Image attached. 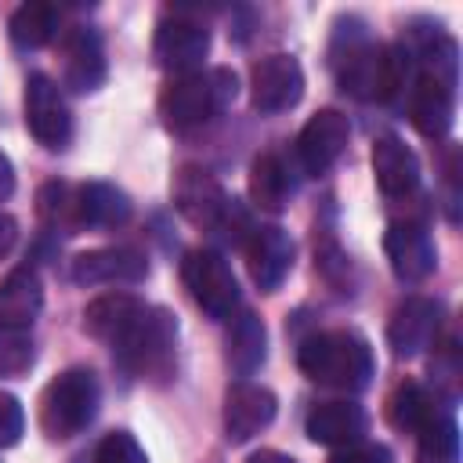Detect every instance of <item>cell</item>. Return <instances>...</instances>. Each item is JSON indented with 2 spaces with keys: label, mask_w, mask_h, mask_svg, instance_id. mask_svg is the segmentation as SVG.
Returning <instances> with one entry per match:
<instances>
[{
  "label": "cell",
  "mask_w": 463,
  "mask_h": 463,
  "mask_svg": "<svg viewBox=\"0 0 463 463\" xmlns=\"http://www.w3.org/2000/svg\"><path fill=\"white\" fill-rule=\"evenodd\" d=\"M333 69L344 94L358 101H391L409 83L412 54L402 43H373L354 29L347 43H333Z\"/></svg>",
  "instance_id": "6da1fadb"
},
{
  "label": "cell",
  "mask_w": 463,
  "mask_h": 463,
  "mask_svg": "<svg viewBox=\"0 0 463 463\" xmlns=\"http://www.w3.org/2000/svg\"><path fill=\"white\" fill-rule=\"evenodd\" d=\"M423 65L409 87V119L423 137H445L456 116V83H459V47L452 36L434 33L423 51Z\"/></svg>",
  "instance_id": "7a4b0ae2"
},
{
  "label": "cell",
  "mask_w": 463,
  "mask_h": 463,
  "mask_svg": "<svg viewBox=\"0 0 463 463\" xmlns=\"http://www.w3.org/2000/svg\"><path fill=\"white\" fill-rule=\"evenodd\" d=\"M297 365L311 383L351 394L369 387V380L376 376L373 347L354 329H326L307 336L297 351Z\"/></svg>",
  "instance_id": "3957f363"
},
{
  "label": "cell",
  "mask_w": 463,
  "mask_h": 463,
  "mask_svg": "<svg viewBox=\"0 0 463 463\" xmlns=\"http://www.w3.org/2000/svg\"><path fill=\"white\" fill-rule=\"evenodd\" d=\"M239 94V76L224 65L203 72H181L170 76L159 90V116L170 130H195L210 123L217 112H224Z\"/></svg>",
  "instance_id": "277c9868"
},
{
  "label": "cell",
  "mask_w": 463,
  "mask_h": 463,
  "mask_svg": "<svg viewBox=\"0 0 463 463\" xmlns=\"http://www.w3.org/2000/svg\"><path fill=\"white\" fill-rule=\"evenodd\" d=\"M174 206L188 224H195L203 232H217L232 242H246L253 232L246 221V210L235 199H228V192L221 188V181L206 166H195V163L177 170Z\"/></svg>",
  "instance_id": "5b68a950"
},
{
  "label": "cell",
  "mask_w": 463,
  "mask_h": 463,
  "mask_svg": "<svg viewBox=\"0 0 463 463\" xmlns=\"http://www.w3.org/2000/svg\"><path fill=\"white\" fill-rule=\"evenodd\" d=\"M116 362L148 383H166L177 369V318L166 307H145L141 318L112 344Z\"/></svg>",
  "instance_id": "8992f818"
},
{
  "label": "cell",
  "mask_w": 463,
  "mask_h": 463,
  "mask_svg": "<svg viewBox=\"0 0 463 463\" xmlns=\"http://www.w3.org/2000/svg\"><path fill=\"white\" fill-rule=\"evenodd\" d=\"M101 405V383L90 369L72 365L58 373L40 394V430L51 441H69L87 430Z\"/></svg>",
  "instance_id": "52a82bcc"
},
{
  "label": "cell",
  "mask_w": 463,
  "mask_h": 463,
  "mask_svg": "<svg viewBox=\"0 0 463 463\" xmlns=\"http://www.w3.org/2000/svg\"><path fill=\"white\" fill-rule=\"evenodd\" d=\"M181 279H184V289L192 293V300L217 322L232 318L235 307H239V282L228 268V260L217 253V250H188L184 260H181Z\"/></svg>",
  "instance_id": "ba28073f"
},
{
  "label": "cell",
  "mask_w": 463,
  "mask_h": 463,
  "mask_svg": "<svg viewBox=\"0 0 463 463\" xmlns=\"http://www.w3.org/2000/svg\"><path fill=\"white\" fill-rule=\"evenodd\" d=\"M25 127L51 152L65 148L72 137V112L65 105V94L43 72H33L25 80Z\"/></svg>",
  "instance_id": "9c48e42d"
},
{
  "label": "cell",
  "mask_w": 463,
  "mask_h": 463,
  "mask_svg": "<svg viewBox=\"0 0 463 463\" xmlns=\"http://www.w3.org/2000/svg\"><path fill=\"white\" fill-rule=\"evenodd\" d=\"M304 98V69L293 54H268L250 72V101L257 112H286Z\"/></svg>",
  "instance_id": "30bf717a"
},
{
  "label": "cell",
  "mask_w": 463,
  "mask_h": 463,
  "mask_svg": "<svg viewBox=\"0 0 463 463\" xmlns=\"http://www.w3.org/2000/svg\"><path fill=\"white\" fill-rule=\"evenodd\" d=\"M152 54L163 69H170L174 76L181 72H195L203 65V58L210 54V29L203 22H192V18H181V14H170L156 25V36H152Z\"/></svg>",
  "instance_id": "8fae6325"
},
{
  "label": "cell",
  "mask_w": 463,
  "mask_h": 463,
  "mask_svg": "<svg viewBox=\"0 0 463 463\" xmlns=\"http://www.w3.org/2000/svg\"><path fill=\"white\" fill-rule=\"evenodd\" d=\"M347 137H351L347 116L340 109H318L304 123V130L297 134V159H300V166L311 177L326 174L340 159V152L347 148Z\"/></svg>",
  "instance_id": "7c38bea8"
},
{
  "label": "cell",
  "mask_w": 463,
  "mask_h": 463,
  "mask_svg": "<svg viewBox=\"0 0 463 463\" xmlns=\"http://www.w3.org/2000/svg\"><path fill=\"white\" fill-rule=\"evenodd\" d=\"M148 257L134 246H101L72 257V282L76 286H116V282H145Z\"/></svg>",
  "instance_id": "4fadbf2b"
},
{
  "label": "cell",
  "mask_w": 463,
  "mask_h": 463,
  "mask_svg": "<svg viewBox=\"0 0 463 463\" xmlns=\"http://www.w3.org/2000/svg\"><path fill=\"white\" fill-rule=\"evenodd\" d=\"M109 61L98 29L90 25H72L61 36V83L76 94H90L105 83Z\"/></svg>",
  "instance_id": "5bb4252c"
},
{
  "label": "cell",
  "mask_w": 463,
  "mask_h": 463,
  "mask_svg": "<svg viewBox=\"0 0 463 463\" xmlns=\"http://www.w3.org/2000/svg\"><path fill=\"white\" fill-rule=\"evenodd\" d=\"M246 246V268H250V279L260 293H275L289 268H293V239L286 228L279 224H260L250 232V239L242 242Z\"/></svg>",
  "instance_id": "9a60e30c"
},
{
  "label": "cell",
  "mask_w": 463,
  "mask_h": 463,
  "mask_svg": "<svg viewBox=\"0 0 463 463\" xmlns=\"http://www.w3.org/2000/svg\"><path fill=\"white\" fill-rule=\"evenodd\" d=\"M383 253L402 282H423L438 268V250L420 221H394L383 232Z\"/></svg>",
  "instance_id": "2e32d148"
},
{
  "label": "cell",
  "mask_w": 463,
  "mask_h": 463,
  "mask_svg": "<svg viewBox=\"0 0 463 463\" xmlns=\"http://www.w3.org/2000/svg\"><path fill=\"white\" fill-rule=\"evenodd\" d=\"M441 326V307L430 297H409L394 307L387 322V344L398 358H416L438 340Z\"/></svg>",
  "instance_id": "e0dca14e"
},
{
  "label": "cell",
  "mask_w": 463,
  "mask_h": 463,
  "mask_svg": "<svg viewBox=\"0 0 463 463\" xmlns=\"http://www.w3.org/2000/svg\"><path fill=\"white\" fill-rule=\"evenodd\" d=\"M279 412V398L260 387V383H250V380H239L228 387L224 394V434L228 441L242 445L250 441L253 434H260Z\"/></svg>",
  "instance_id": "ac0fdd59"
},
{
  "label": "cell",
  "mask_w": 463,
  "mask_h": 463,
  "mask_svg": "<svg viewBox=\"0 0 463 463\" xmlns=\"http://www.w3.org/2000/svg\"><path fill=\"white\" fill-rule=\"evenodd\" d=\"M373 174L387 199H405L420 184V159L402 137L383 134L373 145Z\"/></svg>",
  "instance_id": "d6986e66"
},
{
  "label": "cell",
  "mask_w": 463,
  "mask_h": 463,
  "mask_svg": "<svg viewBox=\"0 0 463 463\" xmlns=\"http://www.w3.org/2000/svg\"><path fill=\"white\" fill-rule=\"evenodd\" d=\"M365 427H369V416L358 402H318V405H311V412L304 420L307 438L318 445H333V449L362 441Z\"/></svg>",
  "instance_id": "ffe728a7"
},
{
  "label": "cell",
  "mask_w": 463,
  "mask_h": 463,
  "mask_svg": "<svg viewBox=\"0 0 463 463\" xmlns=\"http://www.w3.org/2000/svg\"><path fill=\"white\" fill-rule=\"evenodd\" d=\"M43 307V286L33 264H18L0 282V326L4 329H29Z\"/></svg>",
  "instance_id": "44dd1931"
},
{
  "label": "cell",
  "mask_w": 463,
  "mask_h": 463,
  "mask_svg": "<svg viewBox=\"0 0 463 463\" xmlns=\"http://www.w3.org/2000/svg\"><path fill=\"white\" fill-rule=\"evenodd\" d=\"M148 304L137 300L134 293H101L83 307V333L94 340H105L109 347L141 318Z\"/></svg>",
  "instance_id": "7402d4cb"
},
{
  "label": "cell",
  "mask_w": 463,
  "mask_h": 463,
  "mask_svg": "<svg viewBox=\"0 0 463 463\" xmlns=\"http://www.w3.org/2000/svg\"><path fill=\"white\" fill-rule=\"evenodd\" d=\"M289 195H293L289 166L282 163L279 152H260L250 166V199L268 213H282L289 206Z\"/></svg>",
  "instance_id": "603a6c76"
},
{
  "label": "cell",
  "mask_w": 463,
  "mask_h": 463,
  "mask_svg": "<svg viewBox=\"0 0 463 463\" xmlns=\"http://www.w3.org/2000/svg\"><path fill=\"white\" fill-rule=\"evenodd\" d=\"M130 217V199L109 181L80 184V232L83 228H119Z\"/></svg>",
  "instance_id": "cb8c5ba5"
},
{
  "label": "cell",
  "mask_w": 463,
  "mask_h": 463,
  "mask_svg": "<svg viewBox=\"0 0 463 463\" xmlns=\"http://www.w3.org/2000/svg\"><path fill=\"white\" fill-rule=\"evenodd\" d=\"M58 25H61V11L47 0H29L22 7H14L11 22H7V33L14 40V47L22 51H36L43 43H51L58 36Z\"/></svg>",
  "instance_id": "d4e9b609"
},
{
  "label": "cell",
  "mask_w": 463,
  "mask_h": 463,
  "mask_svg": "<svg viewBox=\"0 0 463 463\" xmlns=\"http://www.w3.org/2000/svg\"><path fill=\"white\" fill-rule=\"evenodd\" d=\"M36 213L51 232L76 235L80 232V184L69 181H47L36 192Z\"/></svg>",
  "instance_id": "484cf974"
},
{
  "label": "cell",
  "mask_w": 463,
  "mask_h": 463,
  "mask_svg": "<svg viewBox=\"0 0 463 463\" xmlns=\"http://www.w3.org/2000/svg\"><path fill=\"white\" fill-rule=\"evenodd\" d=\"M264 358H268V329L253 311H242L228 336V362L235 365V373L250 376L264 365Z\"/></svg>",
  "instance_id": "4316f807"
},
{
  "label": "cell",
  "mask_w": 463,
  "mask_h": 463,
  "mask_svg": "<svg viewBox=\"0 0 463 463\" xmlns=\"http://www.w3.org/2000/svg\"><path fill=\"white\" fill-rule=\"evenodd\" d=\"M387 416H391V423L398 427V430H409V434H420L423 427H430L441 412H438V402H434V394L427 391V387H420V383H398L394 387V394H391V402H387Z\"/></svg>",
  "instance_id": "83f0119b"
},
{
  "label": "cell",
  "mask_w": 463,
  "mask_h": 463,
  "mask_svg": "<svg viewBox=\"0 0 463 463\" xmlns=\"http://www.w3.org/2000/svg\"><path fill=\"white\" fill-rule=\"evenodd\" d=\"M416 463H459V427L449 412L416 434Z\"/></svg>",
  "instance_id": "f1b7e54d"
},
{
  "label": "cell",
  "mask_w": 463,
  "mask_h": 463,
  "mask_svg": "<svg viewBox=\"0 0 463 463\" xmlns=\"http://www.w3.org/2000/svg\"><path fill=\"white\" fill-rule=\"evenodd\" d=\"M29 365H33L29 329H4L0 326V376H18Z\"/></svg>",
  "instance_id": "f546056e"
},
{
  "label": "cell",
  "mask_w": 463,
  "mask_h": 463,
  "mask_svg": "<svg viewBox=\"0 0 463 463\" xmlns=\"http://www.w3.org/2000/svg\"><path fill=\"white\" fill-rule=\"evenodd\" d=\"M94 463H148L145 449L137 445V438L130 430H112L101 438L98 452H94Z\"/></svg>",
  "instance_id": "4dcf8cb0"
},
{
  "label": "cell",
  "mask_w": 463,
  "mask_h": 463,
  "mask_svg": "<svg viewBox=\"0 0 463 463\" xmlns=\"http://www.w3.org/2000/svg\"><path fill=\"white\" fill-rule=\"evenodd\" d=\"M25 434V409L14 394L0 391V449H14Z\"/></svg>",
  "instance_id": "1f68e13d"
},
{
  "label": "cell",
  "mask_w": 463,
  "mask_h": 463,
  "mask_svg": "<svg viewBox=\"0 0 463 463\" xmlns=\"http://www.w3.org/2000/svg\"><path fill=\"white\" fill-rule=\"evenodd\" d=\"M329 463H394V452L376 441H354V445H340L329 456Z\"/></svg>",
  "instance_id": "d6a6232c"
},
{
  "label": "cell",
  "mask_w": 463,
  "mask_h": 463,
  "mask_svg": "<svg viewBox=\"0 0 463 463\" xmlns=\"http://www.w3.org/2000/svg\"><path fill=\"white\" fill-rule=\"evenodd\" d=\"M18 242V221L11 213H0V257H7Z\"/></svg>",
  "instance_id": "836d02e7"
},
{
  "label": "cell",
  "mask_w": 463,
  "mask_h": 463,
  "mask_svg": "<svg viewBox=\"0 0 463 463\" xmlns=\"http://www.w3.org/2000/svg\"><path fill=\"white\" fill-rule=\"evenodd\" d=\"M11 192H14V163H11L7 152L0 148V203L11 199Z\"/></svg>",
  "instance_id": "e575fe53"
},
{
  "label": "cell",
  "mask_w": 463,
  "mask_h": 463,
  "mask_svg": "<svg viewBox=\"0 0 463 463\" xmlns=\"http://www.w3.org/2000/svg\"><path fill=\"white\" fill-rule=\"evenodd\" d=\"M246 463H297V459L286 456V452H279V449H260V452H253Z\"/></svg>",
  "instance_id": "d590c367"
}]
</instances>
